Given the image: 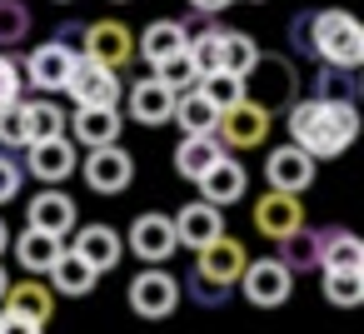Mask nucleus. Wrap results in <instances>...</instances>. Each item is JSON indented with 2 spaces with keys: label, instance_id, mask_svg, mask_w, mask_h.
Segmentation results:
<instances>
[{
  "label": "nucleus",
  "instance_id": "nucleus-23",
  "mask_svg": "<svg viewBox=\"0 0 364 334\" xmlns=\"http://www.w3.org/2000/svg\"><path fill=\"white\" fill-rule=\"evenodd\" d=\"M319 269H364V244L344 225L319 230Z\"/></svg>",
  "mask_w": 364,
  "mask_h": 334
},
{
  "label": "nucleus",
  "instance_id": "nucleus-4",
  "mask_svg": "<svg viewBox=\"0 0 364 334\" xmlns=\"http://www.w3.org/2000/svg\"><path fill=\"white\" fill-rule=\"evenodd\" d=\"M65 95L75 105H120L125 85H120V70L100 65L95 55H75L70 60V75H65Z\"/></svg>",
  "mask_w": 364,
  "mask_h": 334
},
{
  "label": "nucleus",
  "instance_id": "nucleus-17",
  "mask_svg": "<svg viewBox=\"0 0 364 334\" xmlns=\"http://www.w3.org/2000/svg\"><path fill=\"white\" fill-rule=\"evenodd\" d=\"M170 225H175V244L200 249V244H210L215 235H225V210L210 205V200H195V205H180V215H175Z\"/></svg>",
  "mask_w": 364,
  "mask_h": 334
},
{
  "label": "nucleus",
  "instance_id": "nucleus-16",
  "mask_svg": "<svg viewBox=\"0 0 364 334\" xmlns=\"http://www.w3.org/2000/svg\"><path fill=\"white\" fill-rule=\"evenodd\" d=\"M70 235H75V244H70V249H75V254H85L100 274H105V269H115V264L125 259V239H120V230H115V225H100V220L80 225V220H75V230H70Z\"/></svg>",
  "mask_w": 364,
  "mask_h": 334
},
{
  "label": "nucleus",
  "instance_id": "nucleus-21",
  "mask_svg": "<svg viewBox=\"0 0 364 334\" xmlns=\"http://www.w3.org/2000/svg\"><path fill=\"white\" fill-rule=\"evenodd\" d=\"M294 225H304V205H299V195H289V190H269V195L255 205V230H259L264 239H279V235H289Z\"/></svg>",
  "mask_w": 364,
  "mask_h": 334
},
{
  "label": "nucleus",
  "instance_id": "nucleus-9",
  "mask_svg": "<svg viewBox=\"0 0 364 334\" xmlns=\"http://www.w3.org/2000/svg\"><path fill=\"white\" fill-rule=\"evenodd\" d=\"M21 165H26V175H36L41 185H65V180L75 175L80 155H75V140H65V135H50V140H31Z\"/></svg>",
  "mask_w": 364,
  "mask_h": 334
},
{
  "label": "nucleus",
  "instance_id": "nucleus-26",
  "mask_svg": "<svg viewBox=\"0 0 364 334\" xmlns=\"http://www.w3.org/2000/svg\"><path fill=\"white\" fill-rule=\"evenodd\" d=\"M185 41H190V31H185L180 21H150V26H145V36L135 41V50H140V60H145V65H160L165 55L185 50Z\"/></svg>",
  "mask_w": 364,
  "mask_h": 334
},
{
  "label": "nucleus",
  "instance_id": "nucleus-7",
  "mask_svg": "<svg viewBox=\"0 0 364 334\" xmlns=\"http://www.w3.org/2000/svg\"><path fill=\"white\" fill-rule=\"evenodd\" d=\"M269 120H274V115L245 95V100H235V105H225V110H220L215 135H220V145H225V150H255V145H264Z\"/></svg>",
  "mask_w": 364,
  "mask_h": 334
},
{
  "label": "nucleus",
  "instance_id": "nucleus-1",
  "mask_svg": "<svg viewBox=\"0 0 364 334\" xmlns=\"http://www.w3.org/2000/svg\"><path fill=\"white\" fill-rule=\"evenodd\" d=\"M284 125H289V140L299 150H309L314 160H334L359 135V105L354 100H319V95L299 100L294 95L284 105Z\"/></svg>",
  "mask_w": 364,
  "mask_h": 334
},
{
  "label": "nucleus",
  "instance_id": "nucleus-3",
  "mask_svg": "<svg viewBox=\"0 0 364 334\" xmlns=\"http://www.w3.org/2000/svg\"><path fill=\"white\" fill-rule=\"evenodd\" d=\"M245 95L255 100V105H264L269 115H279L294 95H299V75H294V65L284 60V55H255V65L245 70Z\"/></svg>",
  "mask_w": 364,
  "mask_h": 334
},
{
  "label": "nucleus",
  "instance_id": "nucleus-34",
  "mask_svg": "<svg viewBox=\"0 0 364 334\" xmlns=\"http://www.w3.org/2000/svg\"><path fill=\"white\" fill-rule=\"evenodd\" d=\"M324 299L339 304V309H354L364 304V269H324Z\"/></svg>",
  "mask_w": 364,
  "mask_h": 334
},
{
  "label": "nucleus",
  "instance_id": "nucleus-20",
  "mask_svg": "<svg viewBox=\"0 0 364 334\" xmlns=\"http://www.w3.org/2000/svg\"><path fill=\"white\" fill-rule=\"evenodd\" d=\"M26 220L36 225V230H46V235H70L75 230V200L65 195V190H55V185H41V195L26 205Z\"/></svg>",
  "mask_w": 364,
  "mask_h": 334
},
{
  "label": "nucleus",
  "instance_id": "nucleus-29",
  "mask_svg": "<svg viewBox=\"0 0 364 334\" xmlns=\"http://www.w3.org/2000/svg\"><path fill=\"white\" fill-rule=\"evenodd\" d=\"M274 244H279V259H284L294 274H309V269H319V230H309V225H294V230H289V235H279Z\"/></svg>",
  "mask_w": 364,
  "mask_h": 334
},
{
  "label": "nucleus",
  "instance_id": "nucleus-22",
  "mask_svg": "<svg viewBox=\"0 0 364 334\" xmlns=\"http://www.w3.org/2000/svg\"><path fill=\"white\" fill-rule=\"evenodd\" d=\"M46 279L55 284V294H65V299H80V294H90V289H95L100 269H95L85 254H75V249H60V254H55V264L46 269Z\"/></svg>",
  "mask_w": 364,
  "mask_h": 334
},
{
  "label": "nucleus",
  "instance_id": "nucleus-27",
  "mask_svg": "<svg viewBox=\"0 0 364 334\" xmlns=\"http://www.w3.org/2000/svg\"><path fill=\"white\" fill-rule=\"evenodd\" d=\"M319 100H354L359 105V65H329V60H314V85H309Z\"/></svg>",
  "mask_w": 364,
  "mask_h": 334
},
{
  "label": "nucleus",
  "instance_id": "nucleus-39",
  "mask_svg": "<svg viewBox=\"0 0 364 334\" xmlns=\"http://www.w3.org/2000/svg\"><path fill=\"white\" fill-rule=\"evenodd\" d=\"M31 130H26V110L21 100L16 105H0V150H26Z\"/></svg>",
  "mask_w": 364,
  "mask_h": 334
},
{
  "label": "nucleus",
  "instance_id": "nucleus-33",
  "mask_svg": "<svg viewBox=\"0 0 364 334\" xmlns=\"http://www.w3.org/2000/svg\"><path fill=\"white\" fill-rule=\"evenodd\" d=\"M195 90L215 105V110H225V105H235V100H245V75H235V70H205L200 80H195Z\"/></svg>",
  "mask_w": 364,
  "mask_h": 334
},
{
  "label": "nucleus",
  "instance_id": "nucleus-37",
  "mask_svg": "<svg viewBox=\"0 0 364 334\" xmlns=\"http://www.w3.org/2000/svg\"><path fill=\"white\" fill-rule=\"evenodd\" d=\"M150 75H155L160 85H170L175 95H180V90H190V85L200 80V70H195V60H190L185 50H175V55H165L160 65H150Z\"/></svg>",
  "mask_w": 364,
  "mask_h": 334
},
{
  "label": "nucleus",
  "instance_id": "nucleus-30",
  "mask_svg": "<svg viewBox=\"0 0 364 334\" xmlns=\"http://www.w3.org/2000/svg\"><path fill=\"white\" fill-rule=\"evenodd\" d=\"M170 120L185 130V135H205V130H215V120H220V110L190 85V90H180L175 95V110H170Z\"/></svg>",
  "mask_w": 364,
  "mask_h": 334
},
{
  "label": "nucleus",
  "instance_id": "nucleus-38",
  "mask_svg": "<svg viewBox=\"0 0 364 334\" xmlns=\"http://www.w3.org/2000/svg\"><path fill=\"white\" fill-rule=\"evenodd\" d=\"M185 55L195 60L200 75H205V70H220V26H205L200 36H190V41H185Z\"/></svg>",
  "mask_w": 364,
  "mask_h": 334
},
{
  "label": "nucleus",
  "instance_id": "nucleus-11",
  "mask_svg": "<svg viewBox=\"0 0 364 334\" xmlns=\"http://www.w3.org/2000/svg\"><path fill=\"white\" fill-rule=\"evenodd\" d=\"M70 125V140L75 150H90V145H110L120 140V105H75V115H65Z\"/></svg>",
  "mask_w": 364,
  "mask_h": 334
},
{
  "label": "nucleus",
  "instance_id": "nucleus-2",
  "mask_svg": "<svg viewBox=\"0 0 364 334\" xmlns=\"http://www.w3.org/2000/svg\"><path fill=\"white\" fill-rule=\"evenodd\" d=\"M314 60L364 65V26L349 11H314Z\"/></svg>",
  "mask_w": 364,
  "mask_h": 334
},
{
  "label": "nucleus",
  "instance_id": "nucleus-49",
  "mask_svg": "<svg viewBox=\"0 0 364 334\" xmlns=\"http://www.w3.org/2000/svg\"><path fill=\"white\" fill-rule=\"evenodd\" d=\"M60 6H70V0H60Z\"/></svg>",
  "mask_w": 364,
  "mask_h": 334
},
{
  "label": "nucleus",
  "instance_id": "nucleus-24",
  "mask_svg": "<svg viewBox=\"0 0 364 334\" xmlns=\"http://www.w3.org/2000/svg\"><path fill=\"white\" fill-rule=\"evenodd\" d=\"M245 259H250V254H245V244H240V239H230V235H215L210 244H200V249H195V264H200L205 274H215V279H230V284L240 279Z\"/></svg>",
  "mask_w": 364,
  "mask_h": 334
},
{
  "label": "nucleus",
  "instance_id": "nucleus-31",
  "mask_svg": "<svg viewBox=\"0 0 364 334\" xmlns=\"http://www.w3.org/2000/svg\"><path fill=\"white\" fill-rule=\"evenodd\" d=\"M21 110H26V130H31V140L65 135V110H60L50 95H41V100H21ZM31 140H26V145H31Z\"/></svg>",
  "mask_w": 364,
  "mask_h": 334
},
{
  "label": "nucleus",
  "instance_id": "nucleus-44",
  "mask_svg": "<svg viewBox=\"0 0 364 334\" xmlns=\"http://www.w3.org/2000/svg\"><path fill=\"white\" fill-rule=\"evenodd\" d=\"M190 11H195L200 21H215L220 11H230V0H190Z\"/></svg>",
  "mask_w": 364,
  "mask_h": 334
},
{
  "label": "nucleus",
  "instance_id": "nucleus-36",
  "mask_svg": "<svg viewBox=\"0 0 364 334\" xmlns=\"http://www.w3.org/2000/svg\"><path fill=\"white\" fill-rule=\"evenodd\" d=\"M31 41V6L26 0H0V50Z\"/></svg>",
  "mask_w": 364,
  "mask_h": 334
},
{
  "label": "nucleus",
  "instance_id": "nucleus-45",
  "mask_svg": "<svg viewBox=\"0 0 364 334\" xmlns=\"http://www.w3.org/2000/svg\"><path fill=\"white\" fill-rule=\"evenodd\" d=\"M16 329H21V319H16L6 304H0V334H16Z\"/></svg>",
  "mask_w": 364,
  "mask_h": 334
},
{
  "label": "nucleus",
  "instance_id": "nucleus-5",
  "mask_svg": "<svg viewBox=\"0 0 364 334\" xmlns=\"http://www.w3.org/2000/svg\"><path fill=\"white\" fill-rule=\"evenodd\" d=\"M85 185H90L95 195H125V190L135 185V155H130L120 140L90 145V150H85Z\"/></svg>",
  "mask_w": 364,
  "mask_h": 334
},
{
  "label": "nucleus",
  "instance_id": "nucleus-48",
  "mask_svg": "<svg viewBox=\"0 0 364 334\" xmlns=\"http://www.w3.org/2000/svg\"><path fill=\"white\" fill-rule=\"evenodd\" d=\"M110 6H125V0H110Z\"/></svg>",
  "mask_w": 364,
  "mask_h": 334
},
{
  "label": "nucleus",
  "instance_id": "nucleus-15",
  "mask_svg": "<svg viewBox=\"0 0 364 334\" xmlns=\"http://www.w3.org/2000/svg\"><path fill=\"white\" fill-rule=\"evenodd\" d=\"M195 185H200V200H210V205H220V210H225V205H240V200H245L250 175H245V165L225 150V155H220V160L195 180Z\"/></svg>",
  "mask_w": 364,
  "mask_h": 334
},
{
  "label": "nucleus",
  "instance_id": "nucleus-32",
  "mask_svg": "<svg viewBox=\"0 0 364 334\" xmlns=\"http://www.w3.org/2000/svg\"><path fill=\"white\" fill-rule=\"evenodd\" d=\"M180 294H190L200 309H220V304H230V294H235V284L230 279H215V274H205L200 264L180 279Z\"/></svg>",
  "mask_w": 364,
  "mask_h": 334
},
{
  "label": "nucleus",
  "instance_id": "nucleus-10",
  "mask_svg": "<svg viewBox=\"0 0 364 334\" xmlns=\"http://www.w3.org/2000/svg\"><path fill=\"white\" fill-rule=\"evenodd\" d=\"M264 180H269V190L304 195V190L314 185V155H309V150H299V145L289 140V145H279V150H269V155H264Z\"/></svg>",
  "mask_w": 364,
  "mask_h": 334
},
{
  "label": "nucleus",
  "instance_id": "nucleus-14",
  "mask_svg": "<svg viewBox=\"0 0 364 334\" xmlns=\"http://www.w3.org/2000/svg\"><path fill=\"white\" fill-rule=\"evenodd\" d=\"M70 50L65 45H55V41H46V45H36L31 55H26V65H21V75H26V85H36L41 95H55V90H65V75H70Z\"/></svg>",
  "mask_w": 364,
  "mask_h": 334
},
{
  "label": "nucleus",
  "instance_id": "nucleus-40",
  "mask_svg": "<svg viewBox=\"0 0 364 334\" xmlns=\"http://www.w3.org/2000/svg\"><path fill=\"white\" fill-rule=\"evenodd\" d=\"M289 50L299 60H314V11H299L289 21Z\"/></svg>",
  "mask_w": 364,
  "mask_h": 334
},
{
  "label": "nucleus",
  "instance_id": "nucleus-19",
  "mask_svg": "<svg viewBox=\"0 0 364 334\" xmlns=\"http://www.w3.org/2000/svg\"><path fill=\"white\" fill-rule=\"evenodd\" d=\"M0 304H6V309L21 319L26 334H41V329L50 324V314H55V294H50L46 284H11Z\"/></svg>",
  "mask_w": 364,
  "mask_h": 334
},
{
  "label": "nucleus",
  "instance_id": "nucleus-18",
  "mask_svg": "<svg viewBox=\"0 0 364 334\" xmlns=\"http://www.w3.org/2000/svg\"><path fill=\"white\" fill-rule=\"evenodd\" d=\"M125 110H130V120H135V125L155 130V125H165V120H170V110H175V90H170V85H160L155 75H145V80H135V85H130Z\"/></svg>",
  "mask_w": 364,
  "mask_h": 334
},
{
  "label": "nucleus",
  "instance_id": "nucleus-12",
  "mask_svg": "<svg viewBox=\"0 0 364 334\" xmlns=\"http://www.w3.org/2000/svg\"><path fill=\"white\" fill-rule=\"evenodd\" d=\"M125 249L135 254V259H145V264H165L180 244H175V225L165 220V215H140L135 225H130V235H125Z\"/></svg>",
  "mask_w": 364,
  "mask_h": 334
},
{
  "label": "nucleus",
  "instance_id": "nucleus-25",
  "mask_svg": "<svg viewBox=\"0 0 364 334\" xmlns=\"http://www.w3.org/2000/svg\"><path fill=\"white\" fill-rule=\"evenodd\" d=\"M220 155H225V145H220L215 130H205V135H185V140L175 145V170H180L185 180H200Z\"/></svg>",
  "mask_w": 364,
  "mask_h": 334
},
{
  "label": "nucleus",
  "instance_id": "nucleus-42",
  "mask_svg": "<svg viewBox=\"0 0 364 334\" xmlns=\"http://www.w3.org/2000/svg\"><path fill=\"white\" fill-rule=\"evenodd\" d=\"M21 90H26L21 65L11 60V50H0V105H16V100H21Z\"/></svg>",
  "mask_w": 364,
  "mask_h": 334
},
{
  "label": "nucleus",
  "instance_id": "nucleus-41",
  "mask_svg": "<svg viewBox=\"0 0 364 334\" xmlns=\"http://www.w3.org/2000/svg\"><path fill=\"white\" fill-rule=\"evenodd\" d=\"M21 185H26V165H21L11 150H0V205L16 200V195H21Z\"/></svg>",
  "mask_w": 364,
  "mask_h": 334
},
{
  "label": "nucleus",
  "instance_id": "nucleus-28",
  "mask_svg": "<svg viewBox=\"0 0 364 334\" xmlns=\"http://www.w3.org/2000/svg\"><path fill=\"white\" fill-rule=\"evenodd\" d=\"M11 244H16L21 269H31V274H46V269L55 264V254L65 249V244H60V235H46V230H36V225H26V235H21V239H11Z\"/></svg>",
  "mask_w": 364,
  "mask_h": 334
},
{
  "label": "nucleus",
  "instance_id": "nucleus-46",
  "mask_svg": "<svg viewBox=\"0 0 364 334\" xmlns=\"http://www.w3.org/2000/svg\"><path fill=\"white\" fill-rule=\"evenodd\" d=\"M6 244H11V230H6V220H0V254H6Z\"/></svg>",
  "mask_w": 364,
  "mask_h": 334
},
{
  "label": "nucleus",
  "instance_id": "nucleus-8",
  "mask_svg": "<svg viewBox=\"0 0 364 334\" xmlns=\"http://www.w3.org/2000/svg\"><path fill=\"white\" fill-rule=\"evenodd\" d=\"M130 309L140 319H165L180 309V279L165 269V264H145L135 279H130Z\"/></svg>",
  "mask_w": 364,
  "mask_h": 334
},
{
  "label": "nucleus",
  "instance_id": "nucleus-13",
  "mask_svg": "<svg viewBox=\"0 0 364 334\" xmlns=\"http://www.w3.org/2000/svg\"><path fill=\"white\" fill-rule=\"evenodd\" d=\"M85 55H95L110 70H125L135 60V36L120 21H90L85 26Z\"/></svg>",
  "mask_w": 364,
  "mask_h": 334
},
{
  "label": "nucleus",
  "instance_id": "nucleus-35",
  "mask_svg": "<svg viewBox=\"0 0 364 334\" xmlns=\"http://www.w3.org/2000/svg\"><path fill=\"white\" fill-rule=\"evenodd\" d=\"M255 55H259L255 36H245V31H225V26H220V65H225V70L245 75V70L255 65Z\"/></svg>",
  "mask_w": 364,
  "mask_h": 334
},
{
  "label": "nucleus",
  "instance_id": "nucleus-43",
  "mask_svg": "<svg viewBox=\"0 0 364 334\" xmlns=\"http://www.w3.org/2000/svg\"><path fill=\"white\" fill-rule=\"evenodd\" d=\"M50 41H55V45H65L70 55H85V21H60Z\"/></svg>",
  "mask_w": 364,
  "mask_h": 334
},
{
  "label": "nucleus",
  "instance_id": "nucleus-47",
  "mask_svg": "<svg viewBox=\"0 0 364 334\" xmlns=\"http://www.w3.org/2000/svg\"><path fill=\"white\" fill-rule=\"evenodd\" d=\"M6 289H11V274H6V269H0V299H6Z\"/></svg>",
  "mask_w": 364,
  "mask_h": 334
},
{
  "label": "nucleus",
  "instance_id": "nucleus-6",
  "mask_svg": "<svg viewBox=\"0 0 364 334\" xmlns=\"http://www.w3.org/2000/svg\"><path fill=\"white\" fill-rule=\"evenodd\" d=\"M235 284H245V299H250V304L274 309V304H284V299L294 294V269H289L279 254H269V259H245V269H240Z\"/></svg>",
  "mask_w": 364,
  "mask_h": 334
}]
</instances>
